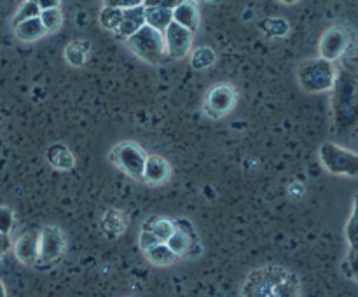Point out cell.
Returning a JSON list of instances; mask_svg holds the SVG:
<instances>
[{
	"label": "cell",
	"mask_w": 358,
	"mask_h": 297,
	"mask_svg": "<svg viewBox=\"0 0 358 297\" xmlns=\"http://www.w3.org/2000/svg\"><path fill=\"white\" fill-rule=\"evenodd\" d=\"M331 91L336 126L341 131H353L357 126V72L352 63L336 70Z\"/></svg>",
	"instance_id": "obj_2"
},
{
	"label": "cell",
	"mask_w": 358,
	"mask_h": 297,
	"mask_svg": "<svg viewBox=\"0 0 358 297\" xmlns=\"http://www.w3.org/2000/svg\"><path fill=\"white\" fill-rule=\"evenodd\" d=\"M261 28L268 37H285L290 30V24L283 17H266L261 21Z\"/></svg>",
	"instance_id": "obj_26"
},
{
	"label": "cell",
	"mask_w": 358,
	"mask_h": 297,
	"mask_svg": "<svg viewBox=\"0 0 358 297\" xmlns=\"http://www.w3.org/2000/svg\"><path fill=\"white\" fill-rule=\"evenodd\" d=\"M163 42L166 59H182L191 52L194 34L171 21L166 30L163 31Z\"/></svg>",
	"instance_id": "obj_10"
},
{
	"label": "cell",
	"mask_w": 358,
	"mask_h": 297,
	"mask_svg": "<svg viewBox=\"0 0 358 297\" xmlns=\"http://www.w3.org/2000/svg\"><path fill=\"white\" fill-rule=\"evenodd\" d=\"M65 250L66 238L62 227L44 226L38 231V259L35 268H51L65 255Z\"/></svg>",
	"instance_id": "obj_7"
},
{
	"label": "cell",
	"mask_w": 358,
	"mask_h": 297,
	"mask_svg": "<svg viewBox=\"0 0 358 297\" xmlns=\"http://www.w3.org/2000/svg\"><path fill=\"white\" fill-rule=\"evenodd\" d=\"M346 240H348L350 248H357V234H358V224H357V199L353 201L352 206V215H350L348 224L345 227Z\"/></svg>",
	"instance_id": "obj_28"
},
{
	"label": "cell",
	"mask_w": 358,
	"mask_h": 297,
	"mask_svg": "<svg viewBox=\"0 0 358 297\" xmlns=\"http://www.w3.org/2000/svg\"><path fill=\"white\" fill-rule=\"evenodd\" d=\"M343 271L348 278L357 280V248H350L348 250V255L343 262Z\"/></svg>",
	"instance_id": "obj_30"
},
{
	"label": "cell",
	"mask_w": 358,
	"mask_h": 297,
	"mask_svg": "<svg viewBox=\"0 0 358 297\" xmlns=\"http://www.w3.org/2000/svg\"><path fill=\"white\" fill-rule=\"evenodd\" d=\"M91 51H93V44L87 38H73V41H70L65 45L63 58H65V61L70 66L80 68V66H84L90 61Z\"/></svg>",
	"instance_id": "obj_16"
},
{
	"label": "cell",
	"mask_w": 358,
	"mask_h": 297,
	"mask_svg": "<svg viewBox=\"0 0 358 297\" xmlns=\"http://www.w3.org/2000/svg\"><path fill=\"white\" fill-rule=\"evenodd\" d=\"M238 103V89L229 82L215 84L212 89L206 93L205 103H203V112L206 117L219 121L226 117Z\"/></svg>",
	"instance_id": "obj_8"
},
{
	"label": "cell",
	"mask_w": 358,
	"mask_h": 297,
	"mask_svg": "<svg viewBox=\"0 0 358 297\" xmlns=\"http://www.w3.org/2000/svg\"><path fill=\"white\" fill-rule=\"evenodd\" d=\"M142 229L147 231V233L154 234V236L159 240V243H166L168 238L173 234L175 224H173V220L168 219V217L152 215L142 224Z\"/></svg>",
	"instance_id": "obj_19"
},
{
	"label": "cell",
	"mask_w": 358,
	"mask_h": 297,
	"mask_svg": "<svg viewBox=\"0 0 358 297\" xmlns=\"http://www.w3.org/2000/svg\"><path fill=\"white\" fill-rule=\"evenodd\" d=\"M199 240H192L191 236H187L185 233H182V231L175 229L173 234H171L170 238L166 240V247L170 248L171 252H173L175 255H177V259H184L187 257L189 252H191V247L194 243H198Z\"/></svg>",
	"instance_id": "obj_21"
},
{
	"label": "cell",
	"mask_w": 358,
	"mask_h": 297,
	"mask_svg": "<svg viewBox=\"0 0 358 297\" xmlns=\"http://www.w3.org/2000/svg\"><path fill=\"white\" fill-rule=\"evenodd\" d=\"M129 219L122 210L117 208H108L107 212L101 215L100 220V229L108 240H115V238L122 236L128 229Z\"/></svg>",
	"instance_id": "obj_14"
},
{
	"label": "cell",
	"mask_w": 358,
	"mask_h": 297,
	"mask_svg": "<svg viewBox=\"0 0 358 297\" xmlns=\"http://www.w3.org/2000/svg\"><path fill=\"white\" fill-rule=\"evenodd\" d=\"M173 224H175V229L182 231V233H185L187 236H191L192 240H199L198 234H196L194 226H192V222L189 219H177L173 220Z\"/></svg>",
	"instance_id": "obj_32"
},
{
	"label": "cell",
	"mask_w": 358,
	"mask_h": 297,
	"mask_svg": "<svg viewBox=\"0 0 358 297\" xmlns=\"http://www.w3.org/2000/svg\"><path fill=\"white\" fill-rule=\"evenodd\" d=\"M142 3H143V9H145V24L147 27L154 28L156 31L163 34V31L168 28V24L173 21L171 10L156 6L152 0H149V2H142Z\"/></svg>",
	"instance_id": "obj_18"
},
{
	"label": "cell",
	"mask_w": 358,
	"mask_h": 297,
	"mask_svg": "<svg viewBox=\"0 0 358 297\" xmlns=\"http://www.w3.org/2000/svg\"><path fill=\"white\" fill-rule=\"evenodd\" d=\"M336 66L324 58L304 59L297 68V80L304 93L317 94L331 91L334 86Z\"/></svg>",
	"instance_id": "obj_3"
},
{
	"label": "cell",
	"mask_w": 358,
	"mask_h": 297,
	"mask_svg": "<svg viewBox=\"0 0 358 297\" xmlns=\"http://www.w3.org/2000/svg\"><path fill=\"white\" fill-rule=\"evenodd\" d=\"M171 164L166 157L159 154H150L145 159L143 166V184L149 185H163L170 180Z\"/></svg>",
	"instance_id": "obj_11"
},
{
	"label": "cell",
	"mask_w": 358,
	"mask_h": 297,
	"mask_svg": "<svg viewBox=\"0 0 358 297\" xmlns=\"http://www.w3.org/2000/svg\"><path fill=\"white\" fill-rule=\"evenodd\" d=\"M171 16H173V23L180 24L182 28L189 30L191 34H196V31H198L199 9L196 2H191V0L178 2V6L171 10Z\"/></svg>",
	"instance_id": "obj_15"
},
{
	"label": "cell",
	"mask_w": 358,
	"mask_h": 297,
	"mask_svg": "<svg viewBox=\"0 0 358 297\" xmlns=\"http://www.w3.org/2000/svg\"><path fill=\"white\" fill-rule=\"evenodd\" d=\"M45 159L58 171H69L76 166V156H73V152L69 149V145L59 142L48 147V150H45Z\"/></svg>",
	"instance_id": "obj_17"
},
{
	"label": "cell",
	"mask_w": 358,
	"mask_h": 297,
	"mask_svg": "<svg viewBox=\"0 0 358 297\" xmlns=\"http://www.w3.org/2000/svg\"><path fill=\"white\" fill-rule=\"evenodd\" d=\"M0 297H7V292H6V287H3L2 280H0Z\"/></svg>",
	"instance_id": "obj_36"
},
{
	"label": "cell",
	"mask_w": 358,
	"mask_h": 297,
	"mask_svg": "<svg viewBox=\"0 0 358 297\" xmlns=\"http://www.w3.org/2000/svg\"><path fill=\"white\" fill-rule=\"evenodd\" d=\"M156 245H159V240H157L154 234L147 233V231L140 229V236H138V247L142 248L143 252L150 250L152 247H156Z\"/></svg>",
	"instance_id": "obj_31"
},
{
	"label": "cell",
	"mask_w": 358,
	"mask_h": 297,
	"mask_svg": "<svg viewBox=\"0 0 358 297\" xmlns=\"http://www.w3.org/2000/svg\"><path fill=\"white\" fill-rule=\"evenodd\" d=\"M121 17H122V10L115 9V7H110V6H103V9H101L100 14H98V21H100L101 28L107 31H112V34L119 28Z\"/></svg>",
	"instance_id": "obj_24"
},
{
	"label": "cell",
	"mask_w": 358,
	"mask_h": 297,
	"mask_svg": "<svg viewBox=\"0 0 358 297\" xmlns=\"http://www.w3.org/2000/svg\"><path fill=\"white\" fill-rule=\"evenodd\" d=\"M140 3L142 2H138V0H110V2H107L105 6H110V7H115V9L126 10V9H131V7L140 6Z\"/></svg>",
	"instance_id": "obj_33"
},
{
	"label": "cell",
	"mask_w": 358,
	"mask_h": 297,
	"mask_svg": "<svg viewBox=\"0 0 358 297\" xmlns=\"http://www.w3.org/2000/svg\"><path fill=\"white\" fill-rule=\"evenodd\" d=\"M10 247H13V243H10V236L0 234V259L3 257V254H6V252H9Z\"/></svg>",
	"instance_id": "obj_35"
},
{
	"label": "cell",
	"mask_w": 358,
	"mask_h": 297,
	"mask_svg": "<svg viewBox=\"0 0 358 297\" xmlns=\"http://www.w3.org/2000/svg\"><path fill=\"white\" fill-rule=\"evenodd\" d=\"M142 27H145V9H143V3H140L131 9L122 10L121 23H119L117 30L114 31V37L119 41H128Z\"/></svg>",
	"instance_id": "obj_13"
},
{
	"label": "cell",
	"mask_w": 358,
	"mask_h": 297,
	"mask_svg": "<svg viewBox=\"0 0 358 297\" xmlns=\"http://www.w3.org/2000/svg\"><path fill=\"white\" fill-rule=\"evenodd\" d=\"M147 152L140 143L133 140L115 143L108 152V161L119 170L124 171L129 178L136 182H143V166H145Z\"/></svg>",
	"instance_id": "obj_4"
},
{
	"label": "cell",
	"mask_w": 358,
	"mask_h": 297,
	"mask_svg": "<svg viewBox=\"0 0 358 297\" xmlns=\"http://www.w3.org/2000/svg\"><path fill=\"white\" fill-rule=\"evenodd\" d=\"M320 163L329 173L338 177L355 178L358 175V156L353 150L345 149L334 142H324L318 149Z\"/></svg>",
	"instance_id": "obj_6"
},
{
	"label": "cell",
	"mask_w": 358,
	"mask_h": 297,
	"mask_svg": "<svg viewBox=\"0 0 358 297\" xmlns=\"http://www.w3.org/2000/svg\"><path fill=\"white\" fill-rule=\"evenodd\" d=\"M14 222H16V219H14L13 208H9L7 205H0V234L9 236L14 227Z\"/></svg>",
	"instance_id": "obj_29"
},
{
	"label": "cell",
	"mask_w": 358,
	"mask_h": 297,
	"mask_svg": "<svg viewBox=\"0 0 358 297\" xmlns=\"http://www.w3.org/2000/svg\"><path fill=\"white\" fill-rule=\"evenodd\" d=\"M38 20H41L42 27H44L45 34H55V31H58L63 24V10L59 9V7L41 10Z\"/></svg>",
	"instance_id": "obj_25"
},
{
	"label": "cell",
	"mask_w": 358,
	"mask_h": 297,
	"mask_svg": "<svg viewBox=\"0 0 358 297\" xmlns=\"http://www.w3.org/2000/svg\"><path fill=\"white\" fill-rule=\"evenodd\" d=\"M13 28H14V35H16V37L23 42H35L45 35V30H44V27H42V23L38 17L23 21V23L16 24V27H13Z\"/></svg>",
	"instance_id": "obj_20"
},
{
	"label": "cell",
	"mask_w": 358,
	"mask_h": 297,
	"mask_svg": "<svg viewBox=\"0 0 358 297\" xmlns=\"http://www.w3.org/2000/svg\"><path fill=\"white\" fill-rule=\"evenodd\" d=\"M243 297H303L301 280L292 269L266 264L252 269L241 287Z\"/></svg>",
	"instance_id": "obj_1"
},
{
	"label": "cell",
	"mask_w": 358,
	"mask_h": 297,
	"mask_svg": "<svg viewBox=\"0 0 358 297\" xmlns=\"http://www.w3.org/2000/svg\"><path fill=\"white\" fill-rule=\"evenodd\" d=\"M143 254H145L147 261L154 266H171L175 261H178L177 255H175L173 252H171L164 243L156 245V247H152L150 250L143 252Z\"/></svg>",
	"instance_id": "obj_22"
},
{
	"label": "cell",
	"mask_w": 358,
	"mask_h": 297,
	"mask_svg": "<svg viewBox=\"0 0 358 297\" xmlns=\"http://www.w3.org/2000/svg\"><path fill=\"white\" fill-rule=\"evenodd\" d=\"M14 255L24 266H35L38 259V231L30 229L21 234L13 245Z\"/></svg>",
	"instance_id": "obj_12"
},
{
	"label": "cell",
	"mask_w": 358,
	"mask_h": 297,
	"mask_svg": "<svg viewBox=\"0 0 358 297\" xmlns=\"http://www.w3.org/2000/svg\"><path fill=\"white\" fill-rule=\"evenodd\" d=\"M215 63V51L208 45H201V48H196L191 55V66L198 72L201 70L210 68V66Z\"/></svg>",
	"instance_id": "obj_23"
},
{
	"label": "cell",
	"mask_w": 358,
	"mask_h": 297,
	"mask_svg": "<svg viewBox=\"0 0 358 297\" xmlns=\"http://www.w3.org/2000/svg\"><path fill=\"white\" fill-rule=\"evenodd\" d=\"M128 48L135 56H138L142 61L149 65H163L166 61V52H164L163 34L156 31L150 27H142L135 35L126 41Z\"/></svg>",
	"instance_id": "obj_5"
},
{
	"label": "cell",
	"mask_w": 358,
	"mask_h": 297,
	"mask_svg": "<svg viewBox=\"0 0 358 297\" xmlns=\"http://www.w3.org/2000/svg\"><path fill=\"white\" fill-rule=\"evenodd\" d=\"M353 34L352 28L343 27V24H336V27L329 28L320 38V44H318V51H320V58L327 59V61L334 63L338 59H341L343 56L348 52V49L352 48Z\"/></svg>",
	"instance_id": "obj_9"
},
{
	"label": "cell",
	"mask_w": 358,
	"mask_h": 297,
	"mask_svg": "<svg viewBox=\"0 0 358 297\" xmlns=\"http://www.w3.org/2000/svg\"><path fill=\"white\" fill-rule=\"evenodd\" d=\"M38 3V9L41 10H48V9H55V7L62 6L59 0H37Z\"/></svg>",
	"instance_id": "obj_34"
},
{
	"label": "cell",
	"mask_w": 358,
	"mask_h": 297,
	"mask_svg": "<svg viewBox=\"0 0 358 297\" xmlns=\"http://www.w3.org/2000/svg\"><path fill=\"white\" fill-rule=\"evenodd\" d=\"M38 16H41V9H38L37 0H27V2H23L17 7L16 14H14L13 17V27H16V24L23 23V21L27 20H34V17Z\"/></svg>",
	"instance_id": "obj_27"
}]
</instances>
